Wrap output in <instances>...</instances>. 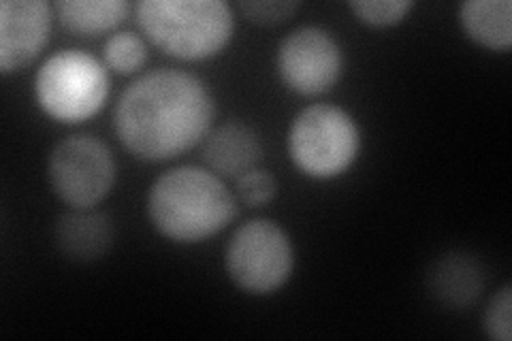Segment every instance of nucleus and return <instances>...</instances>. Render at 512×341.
<instances>
[{
    "label": "nucleus",
    "mask_w": 512,
    "mask_h": 341,
    "mask_svg": "<svg viewBox=\"0 0 512 341\" xmlns=\"http://www.w3.org/2000/svg\"><path fill=\"white\" fill-rule=\"evenodd\" d=\"M214 96L205 81L160 69L128 86L114 111L124 148L146 162H165L201 143L214 122Z\"/></svg>",
    "instance_id": "1"
},
{
    "label": "nucleus",
    "mask_w": 512,
    "mask_h": 341,
    "mask_svg": "<svg viewBox=\"0 0 512 341\" xmlns=\"http://www.w3.org/2000/svg\"><path fill=\"white\" fill-rule=\"evenodd\" d=\"M237 201L214 171L175 167L148 192V216L154 229L175 243H199L227 229Z\"/></svg>",
    "instance_id": "2"
},
{
    "label": "nucleus",
    "mask_w": 512,
    "mask_h": 341,
    "mask_svg": "<svg viewBox=\"0 0 512 341\" xmlns=\"http://www.w3.org/2000/svg\"><path fill=\"white\" fill-rule=\"evenodd\" d=\"M137 24L158 50L180 60H207L233 37V9L224 0H143Z\"/></svg>",
    "instance_id": "3"
},
{
    "label": "nucleus",
    "mask_w": 512,
    "mask_h": 341,
    "mask_svg": "<svg viewBox=\"0 0 512 341\" xmlns=\"http://www.w3.org/2000/svg\"><path fill=\"white\" fill-rule=\"evenodd\" d=\"M361 150L355 118L342 107L312 105L288 128V156L314 180H331L352 167Z\"/></svg>",
    "instance_id": "4"
},
{
    "label": "nucleus",
    "mask_w": 512,
    "mask_h": 341,
    "mask_svg": "<svg viewBox=\"0 0 512 341\" xmlns=\"http://www.w3.org/2000/svg\"><path fill=\"white\" fill-rule=\"evenodd\" d=\"M35 96L52 120L62 124L90 120L109 96L107 67L82 50H62L41 64Z\"/></svg>",
    "instance_id": "5"
},
{
    "label": "nucleus",
    "mask_w": 512,
    "mask_h": 341,
    "mask_svg": "<svg viewBox=\"0 0 512 341\" xmlns=\"http://www.w3.org/2000/svg\"><path fill=\"white\" fill-rule=\"evenodd\" d=\"M295 267L291 237L271 220H248L233 233L224 269L229 280L248 295H271L280 290Z\"/></svg>",
    "instance_id": "6"
},
{
    "label": "nucleus",
    "mask_w": 512,
    "mask_h": 341,
    "mask_svg": "<svg viewBox=\"0 0 512 341\" xmlns=\"http://www.w3.org/2000/svg\"><path fill=\"white\" fill-rule=\"evenodd\" d=\"M47 180L56 197L73 209H92L116 182V160L92 135L62 139L47 160Z\"/></svg>",
    "instance_id": "7"
},
{
    "label": "nucleus",
    "mask_w": 512,
    "mask_h": 341,
    "mask_svg": "<svg viewBox=\"0 0 512 341\" xmlns=\"http://www.w3.org/2000/svg\"><path fill=\"white\" fill-rule=\"evenodd\" d=\"M276 62L284 84L301 96L329 92L344 69L340 43L320 26L295 28L280 43Z\"/></svg>",
    "instance_id": "8"
},
{
    "label": "nucleus",
    "mask_w": 512,
    "mask_h": 341,
    "mask_svg": "<svg viewBox=\"0 0 512 341\" xmlns=\"http://www.w3.org/2000/svg\"><path fill=\"white\" fill-rule=\"evenodd\" d=\"M52 7L45 0H5L0 5V71L18 73L50 41Z\"/></svg>",
    "instance_id": "9"
},
{
    "label": "nucleus",
    "mask_w": 512,
    "mask_h": 341,
    "mask_svg": "<svg viewBox=\"0 0 512 341\" xmlns=\"http://www.w3.org/2000/svg\"><path fill=\"white\" fill-rule=\"evenodd\" d=\"M54 243L69 261H99L114 246V222L103 211L73 209L56 220Z\"/></svg>",
    "instance_id": "10"
},
{
    "label": "nucleus",
    "mask_w": 512,
    "mask_h": 341,
    "mask_svg": "<svg viewBox=\"0 0 512 341\" xmlns=\"http://www.w3.org/2000/svg\"><path fill=\"white\" fill-rule=\"evenodd\" d=\"M263 158L261 137L242 122H227L203 139V160L216 175L239 177Z\"/></svg>",
    "instance_id": "11"
},
{
    "label": "nucleus",
    "mask_w": 512,
    "mask_h": 341,
    "mask_svg": "<svg viewBox=\"0 0 512 341\" xmlns=\"http://www.w3.org/2000/svg\"><path fill=\"white\" fill-rule=\"evenodd\" d=\"M427 284L442 305L466 310L485 288V273L476 258L468 254H446L431 265Z\"/></svg>",
    "instance_id": "12"
},
{
    "label": "nucleus",
    "mask_w": 512,
    "mask_h": 341,
    "mask_svg": "<svg viewBox=\"0 0 512 341\" xmlns=\"http://www.w3.org/2000/svg\"><path fill=\"white\" fill-rule=\"evenodd\" d=\"M459 22L466 35L487 50L504 52L512 45L510 0H468L459 7Z\"/></svg>",
    "instance_id": "13"
},
{
    "label": "nucleus",
    "mask_w": 512,
    "mask_h": 341,
    "mask_svg": "<svg viewBox=\"0 0 512 341\" xmlns=\"http://www.w3.org/2000/svg\"><path fill=\"white\" fill-rule=\"evenodd\" d=\"M131 5L126 0H60L54 5L60 24L75 35L96 37L124 22Z\"/></svg>",
    "instance_id": "14"
},
{
    "label": "nucleus",
    "mask_w": 512,
    "mask_h": 341,
    "mask_svg": "<svg viewBox=\"0 0 512 341\" xmlns=\"http://www.w3.org/2000/svg\"><path fill=\"white\" fill-rule=\"evenodd\" d=\"M105 67L120 75L137 73L148 60V47L133 32H116L103 47Z\"/></svg>",
    "instance_id": "15"
},
{
    "label": "nucleus",
    "mask_w": 512,
    "mask_h": 341,
    "mask_svg": "<svg viewBox=\"0 0 512 341\" xmlns=\"http://www.w3.org/2000/svg\"><path fill=\"white\" fill-rule=\"evenodd\" d=\"M412 0H352L348 9L355 18L367 26L387 28L402 22L412 11Z\"/></svg>",
    "instance_id": "16"
},
{
    "label": "nucleus",
    "mask_w": 512,
    "mask_h": 341,
    "mask_svg": "<svg viewBox=\"0 0 512 341\" xmlns=\"http://www.w3.org/2000/svg\"><path fill=\"white\" fill-rule=\"evenodd\" d=\"M483 327H485V333L493 341H510L512 339V288H510V284H504L487 303Z\"/></svg>",
    "instance_id": "17"
},
{
    "label": "nucleus",
    "mask_w": 512,
    "mask_h": 341,
    "mask_svg": "<svg viewBox=\"0 0 512 341\" xmlns=\"http://www.w3.org/2000/svg\"><path fill=\"white\" fill-rule=\"evenodd\" d=\"M278 182L265 169H252L237 177V197L248 207H263L276 197Z\"/></svg>",
    "instance_id": "18"
},
{
    "label": "nucleus",
    "mask_w": 512,
    "mask_h": 341,
    "mask_svg": "<svg viewBox=\"0 0 512 341\" xmlns=\"http://www.w3.org/2000/svg\"><path fill=\"white\" fill-rule=\"evenodd\" d=\"M299 7V0H246V3H239L244 18L261 26L282 24L293 18Z\"/></svg>",
    "instance_id": "19"
}]
</instances>
